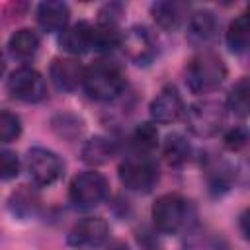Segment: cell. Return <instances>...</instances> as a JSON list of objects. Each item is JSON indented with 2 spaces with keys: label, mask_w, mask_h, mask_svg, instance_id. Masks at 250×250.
I'll list each match as a JSON object with an SVG mask.
<instances>
[{
  "label": "cell",
  "mask_w": 250,
  "mask_h": 250,
  "mask_svg": "<svg viewBox=\"0 0 250 250\" xmlns=\"http://www.w3.org/2000/svg\"><path fill=\"white\" fill-rule=\"evenodd\" d=\"M225 76H227V66L223 59L207 49L197 53L186 68V84L193 94L213 92L223 84Z\"/></svg>",
  "instance_id": "obj_1"
},
{
  "label": "cell",
  "mask_w": 250,
  "mask_h": 250,
  "mask_svg": "<svg viewBox=\"0 0 250 250\" xmlns=\"http://www.w3.org/2000/svg\"><path fill=\"white\" fill-rule=\"evenodd\" d=\"M82 86L94 100H113L125 88V72L115 61H96L84 70Z\"/></svg>",
  "instance_id": "obj_2"
},
{
  "label": "cell",
  "mask_w": 250,
  "mask_h": 250,
  "mask_svg": "<svg viewBox=\"0 0 250 250\" xmlns=\"http://www.w3.org/2000/svg\"><path fill=\"white\" fill-rule=\"evenodd\" d=\"M191 219V205L178 193L160 195L152 205V221L158 230L174 234L180 232Z\"/></svg>",
  "instance_id": "obj_3"
},
{
  "label": "cell",
  "mask_w": 250,
  "mask_h": 250,
  "mask_svg": "<svg viewBox=\"0 0 250 250\" xmlns=\"http://www.w3.org/2000/svg\"><path fill=\"white\" fill-rule=\"evenodd\" d=\"M225 105L213 100L195 102L186 109V123L188 129L195 137H213L225 125Z\"/></svg>",
  "instance_id": "obj_4"
},
{
  "label": "cell",
  "mask_w": 250,
  "mask_h": 250,
  "mask_svg": "<svg viewBox=\"0 0 250 250\" xmlns=\"http://www.w3.org/2000/svg\"><path fill=\"white\" fill-rule=\"evenodd\" d=\"M119 178L121 184L139 193H146L154 188L158 182V170L156 164L146 156H131L121 162L119 166Z\"/></svg>",
  "instance_id": "obj_5"
},
{
  "label": "cell",
  "mask_w": 250,
  "mask_h": 250,
  "mask_svg": "<svg viewBox=\"0 0 250 250\" xmlns=\"http://www.w3.org/2000/svg\"><path fill=\"white\" fill-rule=\"evenodd\" d=\"M68 193L78 207H94L107 195V182L100 172H82L72 178Z\"/></svg>",
  "instance_id": "obj_6"
},
{
  "label": "cell",
  "mask_w": 250,
  "mask_h": 250,
  "mask_svg": "<svg viewBox=\"0 0 250 250\" xmlns=\"http://www.w3.org/2000/svg\"><path fill=\"white\" fill-rule=\"evenodd\" d=\"M25 166H27V172H29L31 180L37 186H49V184H53L61 176V172H62L61 158L53 150L41 148V146H35V148H31L27 152Z\"/></svg>",
  "instance_id": "obj_7"
},
{
  "label": "cell",
  "mask_w": 250,
  "mask_h": 250,
  "mask_svg": "<svg viewBox=\"0 0 250 250\" xmlns=\"http://www.w3.org/2000/svg\"><path fill=\"white\" fill-rule=\"evenodd\" d=\"M8 92L21 102H39L45 98V80L35 68L21 66L10 74Z\"/></svg>",
  "instance_id": "obj_8"
},
{
  "label": "cell",
  "mask_w": 250,
  "mask_h": 250,
  "mask_svg": "<svg viewBox=\"0 0 250 250\" xmlns=\"http://www.w3.org/2000/svg\"><path fill=\"white\" fill-rule=\"evenodd\" d=\"M107 234L109 229L102 217H86L70 229L68 244L78 250H94L107 240Z\"/></svg>",
  "instance_id": "obj_9"
},
{
  "label": "cell",
  "mask_w": 250,
  "mask_h": 250,
  "mask_svg": "<svg viewBox=\"0 0 250 250\" xmlns=\"http://www.w3.org/2000/svg\"><path fill=\"white\" fill-rule=\"evenodd\" d=\"M119 47L135 64H148L156 55V43L143 25H133L127 33H123Z\"/></svg>",
  "instance_id": "obj_10"
},
{
  "label": "cell",
  "mask_w": 250,
  "mask_h": 250,
  "mask_svg": "<svg viewBox=\"0 0 250 250\" xmlns=\"http://www.w3.org/2000/svg\"><path fill=\"white\" fill-rule=\"evenodd\" d=\"M219 35V20L209 10H197L188 21V41L193 47H209Z\"/></svg>",
  "instance_id": "obj_11"
},
{
  "label": "cell",
  "mask_w": 250,
  "mask_h": 250,
  "mask_svg": "<svg viewBox=\"0 0 250 250\" xmlns=\"http://www.w3.org/2000/svg\"><path fill=\"white\" fill-rule=\"evenodd\" d=\"M186 111L184 100L176 88H164L152 102H150V117L156 123H172Z\"/></svg>",
  "instance_id": "obj_12"
},
{
  "label": "cell",
  "mask_w": 250,
  "mask_h": 250,
  "mask_svg": "<svg viewBox=\"0 0 250 250\" xmlns=\"http://www.w3.org/2000/svg\"><path fill=\"white\" fill-rule=\"evenodd\" d=\"M84 70L86 68H82V64L74 59H55L51 64V78L59 90L72 92L82 84Z\"/></svg>",
  "instance_id": "obj_13"
},
{
  "label": "cell",
  "mask_w": 250,
  "mask_h": 250,
  "mask_svg": "<svg viewBox=\"0 0 250 250\" xmlns=\"http://www.w3.org/2000/svg\"><path fill=\"white\" fill-rule=\"evenodd\" d=\"M70 20V10L64 2H43L37 8V21L39 27L47 33H57L64 31L68 27Z\"/></svg>",
  "instance_id": "obj_14"
},
{
  "label": "cell",
  "mask_w": 250,
  "mask_h": 250,
  "mask_svg": "<svg viewBox=\"0 0 250 250\" xmlns=\"http://www.w3.org/2000/svg\"><path fill=\"white\" fill-rule=\"evenodd\" d=\"M62 51L68 55H82L92 47V25L88 21H76L68 25L59 39Z\"/></svg>",
  "instance_id": "obj_15"
},
{
  "label": "cell",
  "mask_w": 250,
  "mask_h": 250,
  "mask_svg": "<svg viewBox=\"0 0 250 250\" xmlns=\"http://www.w3.org/2000/svg\"><path fill=\"white\" fill-rule=\"evenodd\" d=\"M154 21L164 29H178L186 16V6L180 2H154L150 6Z\"/></svg>",
  "instance_id": "obj_16"
},
{
  "label": "cell",
  "mask_w": 250,
  "mask_h": 250,
  "mask_svg": "<svg viewBox=\"0 0 250 250\" xmlns=\"http://www.w3.org/2000/svg\"><path fill=\"white\" fill-rule=\"evenodd\" d=\"M113 156H115V145L105 137H92L82 146V160L86 164H94V166L105 164Z\"/></svg>",
  "instance_id": "obj_17"
},
{
  "label": "cell",
  "mask_w": 250,
  "mask_h": 250,
  "mask_svg": "<svg viewBox=\"0 0 250 250\" xmlns=\"http://www.w3.org/2000/svg\"><path fill=\"white\" fill-rule=\"evenodd\" d=\"M227 45L232 53H244L248 49L250 43V20L248 14H240L238 18H234L227 29Z\"/></svg>",
  "instance_id": "obj_18"
},
{
  "label": "cell",
  "mask_w": 250,
  "mask_h": 250,
  "mask_svg": "<svg viewBox=\"0 0 250 250\" xmlns=\"http://www.w3.org/2000/svg\"><path fill=\"white\" fill-rule=\"evenodd\" d=\"M8 47H10V53L16 59L27 61V59H31L37 53V49H39V37H37V33L33 29L23 27V29H18L10 37Z\"/></svg>",
  "instance_id": "obj_19"
},
{
  "label": "cell",
  "mask_w": 250,
  "mask_h": 250,
  "mask_svg": "<svg viewBox=\"0 0 250 250\" xmlns=\"http://www.w3.org/2000/svg\"><path fill=\"white\" fill-rule=\"evenodd\" d=\"M162 152L170 166H182L191 156V145L188 143V139L184 135L172 133L166 137V141L162 145Z\"/></svg>",
  "instance_id": "obj_20"
},
{
  "label": "cell",
  "mask_w": 250,
  "mask_h": 250,
  "mask_svg": "<svg viewBox=\"0 0 250 250\" xmlns=\"http://www.w3.org/2000/svg\"><path fill=\"white\" fill-rule=\"evenodd\" d=\"M121 31L117 25H107V23H96L92 25V47L98 53H109L115 47L121 45Z\"/></svg>",
  "instance_id": "obj_21"
},
{
  "label": "cell",
  "mask_w": 250,
  "mask_h": 250,
  "mask_svg": "<svg viewBox=\"0 0 250 250\" xmlns=\"http://www.w3.org/2000/svg\"><path fill=\"white\" fill-rule=\"evenodd\" d=\"M227 105L229 109L238 115V117H246L248 115V107H250V88H248V78H240L230 94H229V100H227Z\"/></svg>",
  "instance_id": "obj_22"
},
{
  "label": "cell",
  "mask_w": 250,
  "mask_h": 250,
  "mask_svg": "<svg viewBox=\"0 0 250 250\" xmlns=\"http://www.w3.org/2000/svg\"><path fill=\"white\" fill-rule=\"evenodd\" d=\"M10 205H12V211L20 217H27V215H33L37 205H39V197L33 189H29L27 186H23L21 189H18L12 199H10Z\"/></svg>",
  "instance_id": "obj_23"
},
{
  "label": "cell",
  "mask_w": 250,
  "mask_h": 250,
  "mask_svg": "<svg viewBox=\"0 0 250 250\" xmlns=\"http://www.w3.org/2000/svg\"><path fill=\"white\" fill-rule=\"evenodd\" d=\"M21 133V121L12 111H0V143L16 141Z\"/></svg>",
  "instance_id": "obj_24"
},
{
  "label": "cell",
  "mask_w": 250,
  "mask_h": 250,
  "mask_svg": "<svg viewBox=\"0 0 250 250\" xmlns=\"http://www.w3.org/2000/svg\"><path fill=\"white\" fill-rule=\"evenodd\" d=\"M135 145L141 150H152L158 145V129L154 123H141L133 135Z\"/></svg>",
  "instance_id": "obj_25"
},
{
  "label": "cell",
  "mask_w": 250,
  "mask_h": 250,
  "mask_svg": "<svg viewBox=\"0 0 250 250\" xmlns=\"http://www.w3.org/2000/svg\"><path fill=\"white\" fill-rule=\"evenodd\" d=\"M20 172V160L18 154L12 150H0V178L12 180Z\"/></svg>",
  "instance_id": "obj_26"
},
{
  "label": "cell",
  "mask_w": 250,
  "mask_h": 250,
  "mask_svg": "<svg viewBox=\"0 0 250 250\" xmlns=\"http://www.w3.org/2000/svg\"><path fill=\"white\" fill-rule=\"evenodd\" d=\"M248 141V135H246V129L242 127H232L225 133V146L230 148V150H238L246 145Z\"/></svg>",
  "instance_id": "obj_27"
},
{
  "label": "cell",
  "mask_w": 250,
  "mask_h": 250,
  "mask_svg": "<svg viewBox=\"0 0 250 250\" xmlns=\"http://www.w3.org/2000/svg\"><path fill=\"white\" fill-rule=\"evenodd\" d=\"M123 14L121 4H105L100 12V21L98 23H107V25H117L119 16Z\"/></svg>",
  "instance_id": "obj_28"
},
{
  "label": "cell",
  "mask_w": 250,
  "mask_h": 250,
  "mask_svg": "<svg viewBox=\"0 0 250 250\" xmlns=\"http://www.w3.org/2000/svg\"><path fill=\"white\" fill-rule=\"evenodd\" d=\"M107 250H129V248H127V244H123V242H111Z\"/></svg>",
  "instance_id": "obj_29"
},
{
  "label": "cell",
  "mask_w": 250,
  "mask_h": 250,
  "mask_svg": "<svg viewBox=\"0 0 250 250\" xmlns=\"http://www.w3.org/2000/svg\"><path fill=\"white\" fill-rule=\"evenodd\" d=\"M2 70H4V62H2V55H0V74H2Z\"/></svg>",
  "instance_id": "obj_30"
}]
</instances>
